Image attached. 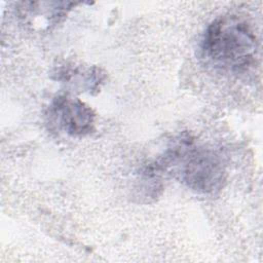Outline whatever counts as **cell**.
<instances>
[{
    "instance_id": "6da1fadb",
    "label": "cell",
    "mask_w": 263,
    "mask_h": 263,
    "mask_svg": "<svg viewBox=\"0 0 263 263\" xmlns=\"http://www.w3.org/2000/svg\"><path fill=\"white\" fill-rule=\"evenodd\" d=\"M200 48L202 58L214 69L239 74L255 64L258 41L246 20L226 14L206 27Z\"/></svg>"
},
{
    "instance_id": "3957f363",
    "label": "cell",
    "mask_w": 263,
    "mask_h": 263,
    "mask_svg": "<svg viewBox=\"0 0 263 263\" xmlns=\"http://www.w3.org/2000/svg\"><path fill=\"white\" fill-rule=\"evenodd\" d=\"M48 117L66 134L74 137L89 135L95 128L96 114L79 99L59 96L49 106Z\"/></svg>"
},
{
    "instance_id": "7a4b0ae2",
    "label": "cell",
    "mask_w": 263,
    "mask_h": 263,
    "mask_svg": "<svg viewBox=\"0 0 263 263\" xmlns=\"http://www.w3.org/2000/svg\"><path fill=\"white\" fill-rule=\"evenodd\" d=\"M152 168L156 172L173 170L188 188L198 193H214L226 181L222 155L215 150L195 146L189 138L181 139L170 147Z\"/></svg>"
}]
</instances>
